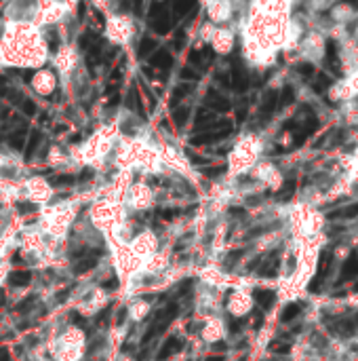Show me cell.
<instances>
[{
  "instance_id": "cell-1",
  "label": "cell",
  "mask_w": 358,
  "mask_h": 361,
  "mask_svg": "<svg viewBox=\"0 0 358 361\" xmlns=\"http://www.w3.org/2000/svg\"><path fill=\"white\" fill-rule=\"evenodd\" d=\"M133 34V23L129 17L125 15H116L112 17L110 21H107V36H110V40L114 42H126Z\"/></svg>"
},
{
  "instance_id": "cell-2",
  "label": "cell",
  "mask_w": 358,
  "mask_h": 361,
  "mask_svg": "<svg viewBox=\"0 0 358 361\" xmlns=\"http://www.w3.org/2000/svg\"><path fill=\"white\" fill-rule=\"evenodd\" d=\"M32 87H34L40 95H49L57 87L55 74L51 72V70H40V72H36L34 78H32Z\"/></svg>"
},
{
  "instance_id": "cell-3",
  "label": "cell",
  "mask_w": 358,
  "mask_h": 361,
  "mask_svg": "<svg viewBox=\"0 0 358 361\" xmlns=\"http://www.w3.org/2000/svg\"><path fill=\"white\" fill-rule=\"evenodd\" d=\"M74 63H76V53L70 47H61L57 49L55 53V68L59 70L61 74H70L74 70Z\"/></svg>"
},
{
  "instance_id": "cell-4",
  "label": "cell",
  "mask_w": 358,
  "mask_h": 361,
  "mask_svg": "<svg viewBox=\"0 0 358 361\" xmlns=\"http://www.w3.org/2000/svg\"><path fill=\"white\" fill-rule=\"evenodd\" d=\"M181 340L179 338H169L167 342H164V346L161 348V353H158V361H164V359H169L171 355H175L181 351Z\"/></svg>"
},
{
  "instance_id": "cell-5",
  "label": "cell",
  "mask_w": 358,
  "mask_h": 361,
  "mask_svg": "<svg viewBox=\"0 0 358 361\" xmlns=\"http://www.w3.org/2000/svg\"><path fill=\"white\" fill-rule=\"evenodd\" d=\"M32 281V275L28 270H13L9 275V283L13 287H25V285H30Z\"/></svg>"
},
{
  "instance_id": "cell-6",
  "label": "cell",
  "mask_w": 358,
  "mask_h": 361,
  "mask_svg": "<svg viewBox=\"0 0 358 361\" xmlns=\"http://www.w3.org/2000/svg\"><path fill=\"white\" fill-rule=\"evenodd\" d=\"M213 42H215V49L219 51V53H228L230 47H232V38H230L226 32H217L215 38H213Z\"/></svg>"
},
{
  "instance_id": "cell-7",
  "label": "cell",
  "mask_w": 358,
  "mask_h": 361,
  "mask_svg": "<svg viewBox=\"0 0 358 361\" xmlns=\"http://www.w3.org/2000/svg\"><path fill=\"white\" fill-rule=\"evenodd\" d=\"M40 139H42V135L38 131H34L30 135V142H28V150H25V161H32V156H34V152H36V148H38V144H40Z\"/></svg>"
},
{
  "instance_id": "cell-8",
  "label": "cell",
  "mask_w": 358,
  "mask_h": 361,
  "mask_svg": "<svg viewBox=\"0 0 358 361\" xmlns=\"http://www.w3.org/2000/svg\"><path fill=\"white\" fill-rule=\"evenodd\" d=\"M188 116H190V108L188 106H181V108H177V110L173 112V120H175L177 127H183L185 120H188Z\"/></svg>"
},
{
  "instance_id": "cell-9",
  "label": "cell",
  "mask_w": 358,
  "mask_h": 361,
  "mask_svg": "<svg viewBox=\"0 0 358 361\" xmlns=\"http://www.w3.org/2000/svg\"><path fill=\"white\" fill-rule=\"evenodd\" d=\"M23 144H25V133L23 131H15V133H13V135H11V146H13V148L21 150Z\"/></svg>"
},
{
  "instance_id": "cell-10",
  "label": "cell",
  "mask_w": 358,
  "mask_h": 361,
  "mask_svg": "<svg viewBox=\"0 0 358 361\" xmlns=\"http://www.w3.org/2000/svg\"><path fill=\"white\" fill-rule=\"evenodd\" d=\"M97 264V260H93V258H89V260H85V262H80V264H76V268H74V272L76 275H82V272H87V270H91L93 266Z\"/></svg>"
},
{
  "instance_id": "cell-11",
  "label": "cell",
  "mask_w": 358,
  "mask_h": 361,
  "mask_svg": "<svg viewBox=\"0 0 358 361\" xmlns=\"http://www.w3.org/2000/svg\"><path fill=\"white\" fill-rule=\"evenodd\" d=\"M51 186H68V184H72L74 182V177L72 175H55V177H51Z\"/></svg>"
},
{
  "instance_id": "cell-12",
  "label": "cell",
  "mask_w": 358,
  "mask_h": 361,
  "mask_svg": "<svg viewBox=\"0 0 358 361\" xmlns=\"http://www.w3.org/2000/svg\"><path fill=\"white\" fill-rule=\"evenodd\" d=\"M36 205L34 203H17V211L19 213H30V211H36Z\"/></svg>"
},
{
  "instance_id": "cell-13",
  "label": "cell",
  "mask_w": 358,
  "mask_h": 361,
  "mask_svg": "<svg viewBox=\"0 0 358 361\" xmlns=\"http://www.w3.org/2000/svg\"><path fill=\"white\" fill-rule=\"evenodd\" d=\"M34 302H36V298H34V296L25 298L23 302H19V304H17V310H19V313H25V310H28V308H30V306H32V304H34Z\"/></svg>"
},
{
  "instance_id": "cell-14",
  "label": "cell",
  "mask_w": 358,
  "mask_h": 361,
  "mask_svg": "<svg viewBox=\"0 0 358 361\" xmlns=\"http://www.w3.org/2000/svg\"><path fill=\"white\" fill-rule=\"evenodd\" d=\"M118 287V277H112L110 281L104 283V289H116Z\"/></svg>"
},
{
  "instance_id": "cell-15",
  "label": "cell",
  "mask_w": 358,
  "mask_h": 361,
  "mask_svg": "<svg viewBox=\"0 0 358 361\" xmlns=\"http://www.w3.org/2000/svg\"><path fill=\"white\" fill-rule=\"evenodd\" d=\"M107 315H110V308H106L104 313H99V315H97V323H99V325H101V323H106V321H107Z\"/></svg>"
},
{
  "instance_id": "cell-16",
  "label": "cell",
  "mask_w": 358,
  "mask_h": 361,
  "mask_svg": "<svg viewBox=\"0 0 358 361\" xmlns=\"http://www.w3.org/2000/svg\"><path fill=\"white\" fill-rule=\"evenodd\" d=\"M161 215L164 220H173L175 218V211H161Z\"/></svg>"
},
{
  "instance_id": "cell-17",
  "label": "cell",
  "mask_w": 358,
  "mask_h": 361,
  "mask_svg": "<svg viewBox=\"0 0 358 361\" xmlns=\"http://www.w3.org/2000/svg\"><path fill=\"white\" fill-rule=\"evenodd\" d=\"M70 319H72L74 323H78V325H82V319H80V315H78V313H72V317H70Z\"/></svg>"
},
{
  "instance_id": "cell-18",
  "label": "cell",
  "mask_w": 358,
  "mask_h": 361,
  "mask_svg": "<svg viewBox=\"0 0 358 361\" xmlns=\"http://www.w3.org/2000/svg\"><path fill=\"white\" fill-rule=\"evenodd\" d=\"M207 361H221V359H219V357H209Z\"/></svg>"
}]
</instances>
